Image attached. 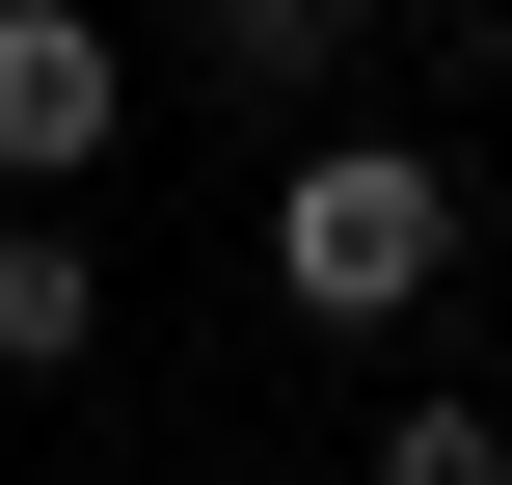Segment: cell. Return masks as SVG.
<instances>
[{
    "mask_svg": "<svg viewBox=\"0 0 512 485\" xmlns=\"http://www.w3.org/2000/svg\"><path fill=\"white\" fill-rule=\"evenodd\" d=\"M378 485H512V405H405V432H378Z\"/></svg>",
    "mask_w": 512,
    "mask_h": 485,
    "instance_id": "cell-5",
    "label": "cell"
},
{
    "mask_svg": "<svg viewBox=\"0 0 512 485\" xmlns=\"http://www.w3.org/2000/svg\"><path fill=\"white\" fill-rule=\"evenodd\" d=\"M432 270H459V162H405V135L270 162V297H297V324H405Z\"/></svg>",
    "mask_w": 512,
    "mask_h": 485,
    "instance_id": "cell-1",
    "label": "cell"
},
{
    "mask_svg": "<svg viewBox=\"0 0 512 485\" xmlns=\"http://www.w3.org/2000/svg\"><path fill=\"white\" fill-rule=\"evenodd\" d=\"M108 351V243H81V189H27L0 216V378H81Z\"/></svg>",
    "mask_w": 512,
    "mask_h": 485,
    "instance_id": "cell-3",
    "label": "cell"
},
{
    "mask_svg": "<svg viewBox=\"0 0 512 485\" xmlns=\"http://www.w3.org/2000/svg\"><path fill=\"white\" fill-rule=\"evenodd\" d=\"M108 135H135V54L81 0H0V189H81Z\"/></svg>",
    "mask_w": 512,
    "mask_h": 485,
    "instance_id": "cell-2",
    "label": "cell"
},
{
    "mask_svg": "<svg viewBox=\"0 0 512 485\" xmlns=\"http://www.w3.org/2000/svg\"><path fill=\"white\" fill-rule=\"evenodd\" d=\"M189 54H216V81H243V108H297V81H324V54H351V0H189Z\"/></svg>",
    "mask_w": 512,
    "mask_h": 485,
    "instance_id": "cell-4",
    "label": "cell"
}]
</instances>
